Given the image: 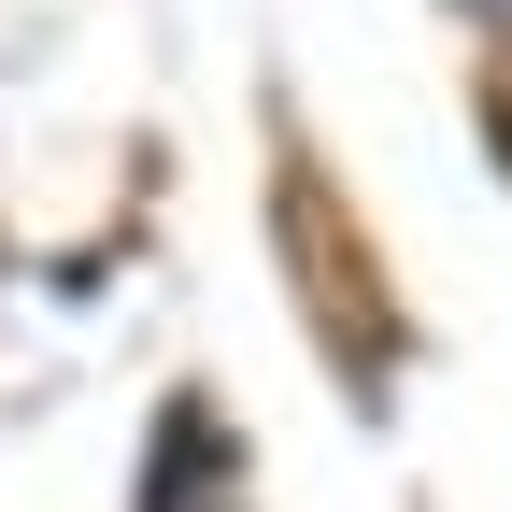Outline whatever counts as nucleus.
<instances>
[{"mask_svg":"<svg viewBox=\"0 0 512 512\" xmlns=\"http://www.w3.org/2000/svg\"><path fill=\"white\" fill-rule=\"evenodd\" d=\"M470 15H484V29H512V0H470Z\"/></svg>","mask_w":512,"mask_h":512,"instance_id":"obj_1","label":"nucleus"}]
</instances>
